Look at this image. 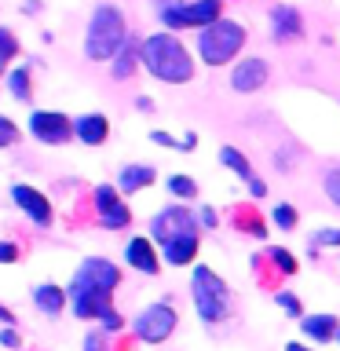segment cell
<instances>
[{
  "label": "cell",
  "mask_w": 340,
  "mask_h": 351,
  "mask_svg": "<svg viewBox=\"0 0 340 351\" xmlns=\"http://www.w3.org/2000/svg\"><path fill=\"white\" fill-rule=\"evenodd\" d=\"M125 260L143 274H158V252H154L150 238H132L125 245Z\"/></svg>",
  "instance_id": "14"
},
{
  "label": "cell",
  "mask_w": 340,
  "mask_h": 351,
  "mask_svg": "<svg viewBox=\"0 0 340 351\" xmlns=\"http://www.w3.org/2000/svg\"><path fill=\"white\" fill-rule=\"evenodd\" d=\"M11 202H15L22 213L33 219V223H40V227L51 223V202H48V197H44L40 191H33V186L15 183V186H11Z\"/></svg>",
  "instance_id": "11"
},
{
  "label": "cell",
  "mask_w": 340,
  "mask_h": 351,
  "mask_svg": "<svg viewBox=\"0 0 340 351\" xmlns=\"http://www.w3.org/2000/svg\"><path fill=\"white\" fill-rule=\"evenodd\" d=\"M0 344H4V348H19V333H15V329H4V333H0Z\"/></svg>",
  "instance_id": "34"
},
{
  "label": "cell",
  "mask_w": 340,
  "mask_h": 351,
  "mask_svg": "<svg viewBox=\"0 0 340 351\" xmlns=\"http://www.w3.org/2000/svg\"><path fill=\"white\" fill-rule=\"evenodd\" d=\"M169 191H172L175 197H194V194H197V183L186 180V176H172V180H169Z\"/></svg>",
  "instance_id": "24"
},
{
  "label": "cell",
  "mask_w": 340,
  "mask_h": 351,
  "mask_svg": "<svg viewBox=\"0 0 340 351\" xmlns=\"http://www.w3.org/2000/svg\"><path fill=\"white\" fill-rule=\"evenodd\" d=\"M66 300H70V293L59 289V285H51V282H44V285H37V289H33V304H37L44 315H51V318L62 315Z\"/></svg>",
  "instance_id": "16"
},
{
  "label": "cell",
  "mask_w": 340,
  "mask_h": 351,
  "mask_svg": "<svg viewBox=\"0 0 340 351\" xmlns=\"http://www.w3.org/2000/svg\"><path fill=\"white\" fill-rule=\"evenodd\" d=\"M197 256V234H186V238H175L165 245V263H172V267H186Z\"/></svg>",
  "instance_id": "19"
},
{
  "label": "cell",
  "mask_w": 340,
  "mask_h": 351,
  "mask_svg": "<svg viewBox=\"0 0 340 351\" xmlns=\"http://www.w3.org/2000/svg\"><path fill=\"white\" fill-rule=\"evenodd\" d=\"M300 329H304V337L318 340V344H326V340H333L340 333V326H337L333 315H304L300 318Z\"/></svg>",
  "instance_id": "17"
},
{
  "label": "cell",
  "mask_w": 340,
  "mask_h": 351,
  "mask_svg": "<svg viewBox=\"0 0 340 351\" xmlns=\"http://www.w3.org/2000/svg\"><path fill=\"white\" fill-rule=\"evenodd\" d=\"M150 139L158 143V147H172V150H183V143H175L169 132H150Z\"/></svg>",
  "instance_id": "30"
},
{
  "label": "cell",
  "mask_w": 340,
  "mask_h": 351,
  "mask_svg": "<svg viewBox=\"0 0 340 351\" xmlns=\"http://www.w3.org/2000/svg\"><path fill=\"white\" fill-rule=\"evenodd\" d=\"M29 132L40 143H51V147H59V143H66L70 136H77V128L70 125V117L55 114V110H33V114H29Z\"/></svg>",
  "instance_id": "9"
},
{
  "label": "cell",
  "mask_w": 340,
  "mask_h": 351,
  "mask_svg": "<svg viewBox=\"0 0 340 351\" xmlns=\"http://www.w3.org/2000/svg\"><path fill=\"white\" fill-rule=\"evenodd\" d=\"M274 223L282 230H293L296 227V208L293 205H274Z\"/></svg>",
  "instance_id": "25"
},
{
  "label": "cell",
  "mask_w": 340,
  "mask_h": 351,
  "mask_svg": "<svg viewBox=\"0 0 340 351\" xmlns=\"http://www.w3.org/2000/svg\"><path fill=\"white\" fill-rule=\"evenodd\" d=\"M274 300H278V307H282V311H289L293 318H304V307H300V300H296L293 293H274Z\"/></svg>",
  "instance_id": "26"
},
{
  "label": "cell",
  "mask_w": 340,
  "mask_h": 351,
  "mask_svg": "<svg viewBox=\"0 0 340 351\" xmlns=\"http://www.w3.org/2000/svg\"><path fill=\"white\" fill-rule=\"evenodd\" d=\"M95 205H99V223H103L106 230H121V227H128V205L121 202V194H117V186H106V183H99L95 186Z\"/></svg>",
  "instance_id": "10"
},
{
  "label": "cell",
  "mask_w": 340,
  "mask_h": 351,
  "mask_svg": "<svg viewBox=\"0 0 340 351\" xmlns=\"http://www.w3.org/2000/svg\"><path fill=\"white\" fill-rule=\"evenodd\" d=\"M249 191H252V197H263V194H267V186H263L260 180H249Z\"/></svg>",
  "instance_id": "35"
},
{
  "label": "cell",
  "mask_w": 340,
  "mask_h": 351,
  "mask_svg": "<svg viewBox=\"0 0 340 351\" xmlns=\"http://www.w3.org/2000/svg\"><path fill=\"white\" fill-rule=\"evenodd\" d=\"M202 223L205 227H216V213H212V208H202Z\"/></svg>",
  "instance_id": "36"
},
{
  "label": "cell",
  "mask_w": 340,
  "mask_h": 351,
  "mask_svg": "<svg viewBox=\"0 0 340 351\" xmlns=\"http://www.w3.org/2000/svg\"><path fill=\"white\" fill-rule=\"evenodd\" d=\"M271 260L278 263V271H285V274L296 271V256H293L289 249H271Z\"/></svg>",
  "instance_id": "28"
},
{
  "label": "cell",
  "mask_w": 340,
  "mask_h": 351,
  "mask_svg": "<svg viewBox=\"0 0 340 351\" xmlns=\"http://www.w3.org/2000/svg\"><path fill=\"white\" fill-rule=\"evenodd\" d=\"M241 44H245V29H241L238 22H230V19H219L208 29H202L197 51H202V59L208 66H223V62H230L241 51Z\"/></svg>",
  "instance_id": "3"
},
{
  "label": "cell",
  "mask_w": 340,
  "mask_h": 351,
  "mask_svg": "<svg viewBox=\"0 0 340 351\" xmlns=\"http://www.w3.org/2000/svg\"><path fill=\"white\" fill-rule=\"evenodd\" d=\"M304 33V19L300 11L289 8V4H278L271 11V37L274 40H296Z\"/></svg>",
  "instance_id": "13"
},
{
  "label": "cell",
  "mask_w": 340,
  "mask_h": 351,
  "mask_svg": "<svg viewBox=\"0 0 340 351\" xmlns=\"http://www.w3.org/2000/svg\"><path fill=\"white\" fill-rule=\"evenodd\" d=\"M191 293H194V307H197V315H202V322H223V318H227L230 293H227L223 278H216V271L194 267Z\"/></svg>",
  "instance_id": "4"
},
{
  "label": "cell",
  "mask_w": 340,
  "mask_h": 351,
  "mask_svg": "<svg viewBox=\"0 0 340 351\" xmlns=\"http://www.w3.org/2000/svg\"><path fill=\"white\" fill-rule=\"evenodd\" d=\"M8 88H11V95H15V99L26 103V99H29V70H26V66H19V70L8 73Z\"/></svg>",
  "instance_id": "22"
},
{
  "label": "cell",
  "mask_w": 340,
  "mask_h": 351,
  "mask_svg": "<svg viewBox=\"0 0 340 351\" xmlns=\"http://www.w3.org/2000/svg\"><path fill=\"white\" fill-rule=\"evenodd\" d=\"M84 351H106L103 337H99V333H88V337H84Z\"/></svg>",
  "instance_id": "33"
},
{
  "label": "cell",
  "mask_w": 340,
  "mask_h": 351,
  "mask_svg": "<svg viewBox=\"0 0 340 351\" xmlns=\"http://www.w3.org/2000/svg\"><path fill=\"white\" fill-rule=\"evenodd\" d=\"M337 340H340V333H337Z\"/></svg>",
  "instance_id": "40"
},
{
  "label": "cell",
  "mask_w": 340,
  "mask_h": 351,
  "mask_svg": "<svg viewBox=\"0 0 340 351\" xmlns=\"http://www.w3.org/2000/svg\"><path fill=\"white\" fill-rule=\"evenodd\" d=\"M128 29H125V15L110 4H99L88 22V37H84V55L95 62L103 59H117V51L125 48Z\"/></svg>",
  "instance_id": "2"
},
{
  "label": "cell",
  "mask_w": 340,
  "mask_h": 351,
  "mask_svg": "<svg viewBox=\"0 0 340 351\" xmlns=\"http://www.w3.org/2000/svg\"><path fill=\"white\" fill-rule=\"evenodd\" d=\"M150 234L158 238L161 245H169V241H175V238L197 234V223H194V216H191L186 205H169L150 219Z\"/></svg>",
  "instance_id": "8"
},
{
  "label": "cell",
  "mask_w": 340,
  "mask_h": 351,
  "mask_svg": "<svg viewBox=\"0 0 340 351\" xmlns=\"http://www.w3.org/2000/svg\"><path fill=\"white\" fill-rule=\"evenodd\" d=\"M117 282H121V271L114 267V263L103 260V256H92V260L81 263V271L73 274L70 293H103V296H110L117 289Z\"/></svg>",
  "instance_id": "6"
},
{
  "label": "cell",
  "mask_w": 340,
  "mask_h": 351,
  "mask_svg": "<svg viewBox=\"0 0 340 351\" xmlns=\"http://www.w3.org/2000/svg\"><path fill=\"white\" fill-rule=\"evenodd\" d=\"M154 172L150 165H125L121 169V180H117V191H125V194H136V191H143V186H150L154 183Z\"/></svg>",
  "instance_id": "18"
},
{
  "label": "cell",
  "mask_w": 340,
  "mask_h": 351,
  "mask_svg": "<svg viewBox=\"0 0 340 351\" xmlns=\"http://www.w3.org/2000/svg\"><path fill=\"white\" fill-rule=\"evenodd\" d=\"M19 260V249L11 241H0V263H15Z\"/></svg>",
  "instance_id": "31"
},
{
  "label": "cell",
  "mask_w": 340,
  "mask_h": 351,
  "mask_svg": "<svg viewBox=\"0 0 340 351\" xmlns=\"http://www.w3.org/2000/svg\"><path fill=\"white\" fill-rule=\"evenodd\" d=\"M15 139H19V128H15V121L0 114V150H4V147H11Z\"/></svg>",
  "instance_id": "27"
},
{
  "label": "cell",
  "mask_w": 340,
  "mask_h": 351,
  "mask_svg": "<svg viewBox=\"0 0 340 351\" xmlns=\"http://www.w3.org/2000/svg\"><path fill=\"white\" fill-rule=\"evenodd\" d=\"M175 322H180V318H175V311H172L169 300L150 304L147 311H139V318H136V337L143 340V344H161V340L172 337Z\"/></svg>",
  "instance_id": "7"
},
{
  "label": "cell",
  "mask_w": 340,
  "mask_h": 351,
  "mask_svg": "<svg viewBox=\"0 0 340 351\" xmlns=\"http://www.w3.org/2000/svg\"><path fill=\"white\" fill-rule=\"evenodd\" d=\"M219 11H223V0H194V4H175L169 11H161V22L169 29H208L212 22H219Z\"/></svg>",
  "instance_id": "5"
},
{
  "label": "cell",
  "mask_w": 340,
  "mask_h": 351,
  "mask_svg": "<svg viewBox=\"0 0 340 351\" xmlns=\"http://www.w3.org/2000/svg\"><path fill=\"white\" fill-rule=\"evenodd\" d=\"M139 55H143V66L158 77V81H169V84H186L194 77V59L186 55V48L172 33H154L139 44Z\"/></svg>",
  "instance_id": "1"
},
{
  "label": "cell",
  "mask_w": 340,
  "mask_h": 351,
  "mask_svg": "<svg viewBox=\"0 0 340 351\" xmlns=\"http://www.w3.org/2000/svg\"><path fill=\"white\" fill-rule=\"evenodd\" d=\"M219 161H223L227 169H234L241 180H252V165L245 161V154H238L234 147H223V150H219Z\"/></svg>",
  "instance_id": "21"
},
{
  "label": "cell",
  "mask_w": 340,
  "mask_h": 351,
  "mask_svg": "<svg viewBox=\"0 0 340 351\" xmlns=\"http://www.w3.org/2000/svg\"><path fill=\"white\" fill-rule=\"evenodd\" d=\"M285 351H311V348H304V344H289Z\"/></svg>",
  "instance_id": "39"
},
{
  "label": "cell",
  "mask_w": 340,
  "mask_h": 351,
  "mask_svg": "<svg viewBox=\"0 0 340 351\" xmlns=\"http://www.w3.org/2000/svg\"><path fill=\"white\" fill-rule=\"evenodd\" d=\"M19 55V40L11 37V29H0V66H8Z\"/></svg>",
  "instance_id": "23"
},
{
  "label": "cell",
  "mask_w": 340,
  "mask_h": 351,
  "mask_svg": "<svg viewBox=\"0 0 340 351\" xmlns=\"http://www.w3.org/2000/svg\"><path fill=\"white\" fill-rule=\"evenodd\" d=\"M0 322H11V311H8V307H0Z\"/></svg>",
  "instance_id": "38"
},
{
  "label": "cell",
  "mask_w": 340,
  "mask_h": 351,
  "mask_svg": "<svg viewBox=\"0 0 340 351\" xmlns=\"http://www.w3.org/2000/svg\"><path fill=\"white\" fill-rule=\"evenodd\" d=\"M267 84V62L263 59H241L230 73V88L234 92H256V88Z\"/></svg>",
  "instance_id": "12"
},
{
  "label": "cell",
  "mask_w": 340,
  "mask_h": 351,
  "mask_svg": "<svg viewBox=\"0 0 340 351\" xmlns=\"http://www.w3.org/2000/svg\"><path fill=\"white\" fill-rule=\"evenodd\" d=\"M326 194L333 197V205H340V165L326 172Z\"/></svg>",
  "instance_id": "29"
},
{
  "label": "cell",
  "mask_w": 340,
  "mask_h": 351,
  "mask_svg": "<svg viewBox=\"0 0 340 351\" xmlns=\"http://www.w3.org/2000/svg\"><path fill=\"white\" fill-rule=\"evenodd\" d=\"M73 128H77V139L88 143V147H99V143L110 136V121H106L103 114H84V117H77Z\"/></svg>",
  "instance_id": "15"
},
{
  "label": "cell",
  "mask_w": 340,
  "mask_h": 351,
  "mask_svg": "<svg viewBox=\"0 0 340 351\" xmlns=\"http://www.w3.org/2000/svg\"><path fill=\"white\" fill-rule=\"evenodd\" d=\"M143 55L136 51V44H132V37L125 40V48L117 51V59H114V77H132L136 73V66H139Z\"/></svg>",
  "instance_id": "20"
},
{
  "label": "cell",
  "mask_w": 340,
  "mask_h": 351,
  "mask_svg": "<svg viewBox=\"0 0 340 351\" xmlns=\"http://www.w3.org/2000/svg\"><path fill=\"white\" fill-rule=\"evenodd\" d=\"M183 143V150H194V143H197V136H194V132H186V139H180Z\"/></svg>",
  "instance_id": "37"
},
{
  "label": "cell",
  "mask_w": 340,
  "mask_h": 351,
  "mask_svg": "<svg viewBox=\"0 0 340 351\" xmlns=\"http://www.w3.org/2000/svg\"><path fill=\"white\" fill-rule=\"evenodd\" d=\"M318 245H340V230H318Z\"/></svg>",
  "instance_id": "32"
}]
</instances>
